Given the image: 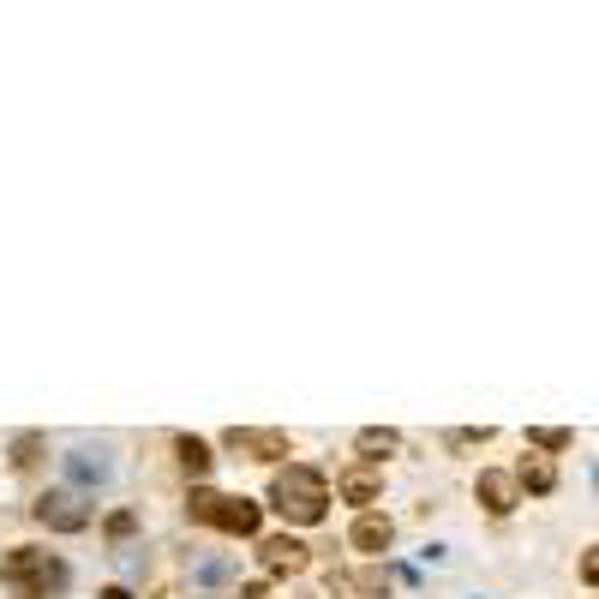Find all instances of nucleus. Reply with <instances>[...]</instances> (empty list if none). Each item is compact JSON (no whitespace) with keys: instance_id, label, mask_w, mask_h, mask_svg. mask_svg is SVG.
<instances>
[{"instance_id":"1","label":"nucleus","mask_w":599,"mask_h":599,"mask_svg":"<svg viewBox=\"0 0 599 599\" xmlns=\"http://www.w3.org/2000/svg\"><path fill=\"white\" fill-rule=\"evenodd\" d=\"M270 504H276L282 522L312 528V522H324V510H330V480H324L318 468H306V462H288V468L270 480Z\"/></svg>"},{"instance_id":"2","label":"nucleus","mask_w":599,"mask_h":599,"mask_svg":"<svg viewBox=\"0 0 599 599\" xmlns=\"http://www.w3.org/2000/svg\"><path fill=\"white\" fill-rule=\"evenodd\" d=\"M0 582H6L12 594H24V599H42V594H54V588H66V570H60L48 552L12 546V552L0 558Z\"/></svg>"},{"instance_id":"3","label":"nucleus","mask_w":599,"mask_h":599,"mask_svg":"<svg viewBox=\"0 0 599 599\" xmlns=\"http://www.w3.org/2000/svg\"><path fill=\"white\" fill-rule=\"evenodd\" d=\"M186 516L192 522H204V528H222V534H258V504L252 498H228V492H192V504H186Z\"/></svg>"},{"instance_id":"4","label":"nucleus","mask_w":599,"mask_h":599,"mask_svg":"<svg viewBox=\"0 0 599 599\" xmlns=\"http://www.w3.org/2000/svg\"><path fill=\"white\" fill-rule=\"evenodd\" d=\"M258 564H264L270 576H300V570L312 564V552H306L294 534H270V540H258Z\"/></svg>"},{"instance_id":"5","label":"nucleus","mask_w":599,"mask_h":599,"mask_svg":"<svg viewBox=\"0 0 599 599\" xmlns=\"http://www.w3.org/2000/svg\"><path fill=\"white\" fill-rule=\"evenodd\" d=\"M222 444H228L234 456H246V462H276V456H288V438H282V432H252V426H234Z\"/></svg>"},{"instance_id":"6","label":"nucleus","mask_w":599,"mask_h":599,"mask_svg":"<svg viewBox=\"0 0 599 599\" xmlns=\"http://www.w3.org/2000/svg\"><path fill=\"white\" fill-rule=\"evenodd\" d=\"M36 522H42V528H60V534H78V528L90 522V510H84L72 492H48V498L36 504Z\"/></svg>"},{"instance_id":"7","label":"nucleus","mask_w":599,"mask_h":599,"mask_svg":"<svg viewBox=\"0 0 599 599\" xmlns=\"http://www.w3.org/2000/svg\"><path fill=\"white\" fill-rule=\"evenodd\" d=\"M516 492H522L516 474H498V468H486V474L474 480V498H480L492 516H510V510H516Z\"/></svg>"},{"instance_id":"8","label":"nucleus","mask_w":599,"mask_h":599,"mask_svg":"<svg viewBox=\"0 0 599 599\" xmlns=\"http://www.w3.org/2000/svg\"><path fill=\"white\" fill-rule=\"evenodd\" d=\"M390 540H396V528H390V516H378V510H366V516L348 528V546H354V552H366V558L390 552Z\"/></svg>"},{"instance_id":"9","label":"nucleus","mask_w":599,"mask_h":599,"mask_svg":"<svg viewBox=\"0 0 599 599\" xmlns=\"http://www.w3.org/2000/svg\"><path fill=\"white\" fill-rule=\"evenodd\" d=\"M342 498L348 504H372L378 492H384V474H378V462H354V468H342Z\"/></svg>"},{"instance_id":"10","label":"nucleus","mask_w":599,"mask_h":599,"mask_svg":"<svg viewBox=\"0 0 599 599\" xmlns=\"http://www.w3.org/2000/svg\"><path fill=\"white\" fill-rule=\"evenodd\" d=\"M516 486L534 492V498H546V492L558 486V468H552L546 456H522V462H516Z\"/></svg>"},{"instance_id":"11","label":"nucleus","mask_w":599,"mask_h":599,"mask_svg":"<svg viewBox=\"0 0 599 599\" xmlns=\"http://www.w3.org/2000/svg\"><path fill=\"white\" fill-rule=\"evenodd\" d=\"M354 444H360V456H366V462H378V456H390V450H396L402 438H396L390 426H366V432H360Z\"/></svg>"},{"instance_id":"12","label":"nucleus","mask_w":599,"mask_h":599,"mask_svg":"<svg viewBox=\"0 0 599 599\" xmlns=\"http://www.w3.org/2000/svg\"><path fill=\"white\" fill-rule=\"evenodd\" d=\"M174 450H180V462H186L192 474H204V468H210V444H204V438H180Z\"/></svg>"},{"instance_id":"13","label":"nucleus","mask_w":599,"mask_h":599,"mask_svg":"<svg viewBox=\"0 0 599 599\" xmlns=\"http://www.w3.org/2000/svg\"><path fill=\"white\" fill-rule=\"evenodd\" d=\"M528 444H540V450H570V432H564V426H540V432H528Z\"/></svg>"},{"instance_id":"14","label":"nucleus","mask_w":599,"mask_h":599,"mask_svg":"<svg viewBox=\"0 0 599 599\" xmlns=\"http://www.w3.org/2000/svg\"><path fill=\"white\" fill-rule=\"evenodd\" d=\"M582 582H588V588H599V546L582 558Z\"/></svg>"},{"instance_id":"15","label":"nucleus","mask_w":599,"mask_h":599,"mask_svg":"<svg viewBox=\"0 0 599 599\" xmlns=\"http://www.w3.org/2000/svg\"><path fill=\"white\" fill-rule=\"evenodd\" d=\"M234 599H276V588H270V582H246Z\"/></svg>"},{"instance_id":"16","label":"nucleus","mask_w":599,"mask_h":599,"mask_svg":"<svg viewBox=\"0 0 599 599\" xmlns=\"http://www.w3.org/2000/svg\"><path fill=\"white\" fill-rule=\"evenodd\" d=\"M108 534H114V540H126V534H132V516H126V510H120V516H108Z\"/></svg>"},{"instance_id":"17","label":"nucleus","mask_w":599,"mask_h":599,"mask_svg":"<svg viewBox=\"0 0 599 599\" xmlns=\"http://www.w3.org/2000/svg\"><path fill=\"white\" fill-rule=\"evenodd\" d=\"M96 599H132V594H126V588H102Z\"/></svg>"}]
</instances>
